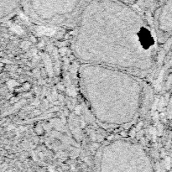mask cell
Wrapping results in <instances>:
<instances>
[{
	"label": "cell",
	"mask_w": 172,
	"mask_h": 172,
	"mask_svg": "<svg viewBox=\"0 0 172 172\" xmlns=\"http://www.w3.org/2000/svg\"><path fill=\"white\" fill-rule=\"evenodd\" d=\"M140 13L123 0H88L79 14L71 48L83 64L146 71L156 40Z\"/></svg>",
	"instance_id": "1"
},
{
	"label": "cell",
	"mask_w": 172,
	"mask_h": 172,
	"mask_svg": "<svg viewBox=\"0 0 172 172\" xmlns=\"http://www.w3.org/2000/svg\"><path fill=\"white\" fill-rule=\"evenodd\" d=\"M78 77L82 94L99 123L120 126L136 118L142 104L143 86L130 72L82 64Z\"/></svg>",
	"instance_id": "2"
},
{
	"label": "cell",
	"mask_w": 172,
	"mask_h": 172,
	"mask_svg": "<svg viewBox=\"0 0 172 172\" xmlns=\"http://www.w3.org/2000/svg\"><path fill=\"white\" fill-rule=\"evenodd\" d=\"M98 172H155L150 156L141 145L118 139L102 149Z\"/></svg>",
	"instance_id": "3"
},
{
	"label": "cell",
	"mask_w": 172,
	"mask_h": 172,
	"mask_svg": "<svg viewBox=\"0 0 172 172\" xmlns=\"http://www.w3.org/2000/svg\"><path fill=\"white\" fill-rule=\"evenodd\" d=\"M33 15L43 22L59 21L69 17L82 0H26Z\"/></svg>",
	"instance_id": "4"
},
{
	"label": "cell",
	"mask_w": 172,
	"mask_h": 172,
	"mask_svg": "<svg viewBox=\"0 0 172 172\" xmlns=\"http://www.w3.org/2000/svg\"><path fill=\"white\" fill-rule=\"evenodd\" d=\"M156 27L163 35H172V0H163L156 18Z\"/></svg>",
	"instance_id": "5"
},
{
	"label": "cell",
	"mask_w": 172,
	"mask_h": 172,
	"mask_svg": "<svg viewBox=\"0 0 172 172\" xmlns=\"http://www.w3.org/2000/svg\"><path fill=\"white\" fill-rule=\"evenodd\" d=\"M22 0H0V18L4 19L14 14L20 6Z\"/></svg>",
	"instance_id": "6"
},
{
	"label": "cell",
	"mask_w": 172,
	"mask_h": 172,
	"mask_svg": "<svg viewBox=\"0 0 172 172\" xmlns=\"http://www.w3.org/2000/svg\"><path fill=\"white\" fill-rule=\"evenodd\" d=\"M144 2H152V1H154V0H144ZM158 1H160V2H162L163 0H158Z\"/></svg>",
	"instance_id": "7"
}]
</instances>
